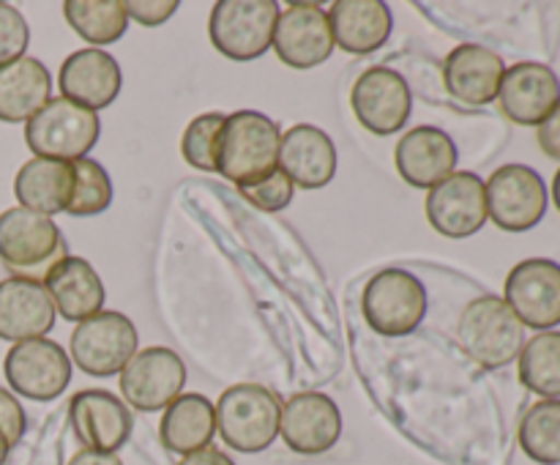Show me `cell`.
<instances>
[{
  "label": "cell",
  "instance_id": "8",
  "mask_svg": "<svg viewBox=\"0 0 560 465\" xmlns=\"http://www.w3.org/2000/svg\"><path fill=\"white\" fill-rule=\"evenodd\" d=\"M487 217L506 233H528L545 219L550 206L541 173L528 164H506L498 167L485 184Z\"/></svg>",
  "mask_w": 560,
  "mask_h": 465
},
{
  "label": "cell",
  "instance_id": "9",
  "mask_svg": "<svg viewBox=\"0 0 560 465\" xmlns=\"http://www.w3.org/2000/svg\"><path fill=\"white\" fill-rule=\"evenodd\" d=\"M137 353V328L126 315L113 310L96 312L77 323L71 334V356L82 372L93 377H109L124 370Z\"/></svg>",
  "mask_w": 560,
  "mask_h": 465
},
{
  "label": "cell",
  "instance_id": "37",
  "mask_svg": "<svg viewBox=\"0 0 560 465\" xmlns=\"http://www.w3.org/2000/svg\"><path fill=\"white\" fill-rule=\"evenodd\" d=\"M0 432L5 435L9 446H16L25 435V410H22L20 399L0 388Z\"/></svg>",
  "mask_w": 560,
  "mask_h": 465
},
{
  "label": "cell",
  "instance_id": "24",
  "mask_svg": "<svg viewBox=\"0 0 560 465\" xmlns=\"http://www.w3.org/2000/svg\"><path fill=\"white\" fill-rule=\"evenodd\" d=\"M328 25L345 53L372 55L392 36L394 16L383 0H339L328 11Z\"/></svg>",
  "mask_w": 560,
  "mask_h": 465
},
{
  "label": "cell",
  "instance_id": "34",
  "mask_svg": "<svg viewBox=\"0 0 560 465\" xmlns=\"http://www.w3.org/2000/svg\"><path fill=\"white\" fill-rule=\"evenodd\" d=\"M238 191L246 202H252V206L260 208V211L277 213V211H284V208L293 202L295 186H293V181H290L288 175L277 167L271 175L255 181V184L238 186Z\"/></svg>",
  "mask_w": 560,
  "mask_h": 465
},
{
  "label": "cell",
  "instance_id": "15",
  "mask_svg": "<svg viewBox=\"0 0 560 465\" xmlns=\"http://www.w3.org/2000/svg\"><path fill=\"white\" fill-rule=\"evenodd\" d=\"M498 104L512 124L539 129L560 107L558 74L550 66L534 63V60L509 66L498 88Z\"/></svg>",
  "mask_w": 560,
  "mask_h": 465
},
{
  "label": "cell",
  "instance_id": "25",
  "mask_svg": "<svg viewBox=\"0 0 560 465\" xmlns=\"http://www.w3.org/2000/svg\"><path fill=\"white\" fill-rule=\"evenodd\" d=\"M44 290L52 299L55 312H60L63 321L82 323L102 312L107 290L96 268L82 257H63L44 279Z\"/></svg>",
  "mask_w": 560,
  "mask_h": 465
},
{
  "label": "cell",
  "instance_id": "3",
  "mask_svg": "<svg viewBox=\"0 0 560 465\" xmlns=\"http://www.w3.org/2000/svg\"><path fill=\"white\" fill-rule=\"evenodd\" d=\"M213 410H217V432L235 452H266L277 441L282 403L271 388L238 383L219 397Z\"/></svg>",
  "mask_w": 560,
  "mask_h": 465
},
{
  "label": "cell",
  "instance_id": "42",
  "mask_svg": "<svg viewBox=\"0 0 560 465\" xmlns=\"http://www.w3.org/2000/svg\"><path fill=\"white\" fill-rule=\"evenodd\" d=\"M9 452H11L9 441H5V435L0 432V465H5V460H9Z\"/></svg>",
  "mask_w": 560,
  "mask_h": 465
},
{
  "label": "cell",
  "instance_id": "13",
  "mask_svg": "<svg viewBox=\"0 0 560 465\" xmlns=\"http://www.w3.org/2000/svg\"><path fill=\"white\" fill-rule=\"evenodd\" d=\"M350 104L364 129L386 137L402 129L410 120L413 93L402 74L386 69V66H375L355 80L353 91H350Z\"/></svg>",
  "mask_w": 560,
  "mask_h": 465
},
{
  "label": "cell",
  "instance_id": "6",
  "mask_svg": "<svg viewBox=\"0 0 560 465\" xmlns=\"http://www.w3.org/2000/svg\"><path fill=\"white\" fill-rule=\"evenodd\" d=\"M279 14L273 0H219L208 20V36L224 58H262L273 44Z\"/></svg>",
  "mask_w": 560,
  "mask_h": 465
},
{
  "label": "cell",
  "instance_id": "31",
  "mask_svg": "<svg viewBox=\"0 0 560 465\" xmlns=\"http://www.w3.org/2000/svg\"><path fill=\"white\" fill-rule=\"evenodd\" d=\"M520 446L534 463L560 465V399H539L520 421Z\"/></svg>",
  "mask_w": 560,
  "mask_h": 465
},
{
  "label": "cell",
  "instance_id": "12",
  "mask_svg": "<svg viewBox=\"0 0 560 465\" xmlns=\"http://www.w3.org/2000/svg\"><path fill=\"white\" fill-rule=\"evenodd\" d=\"M184 383L186 364L175 350L162 348V345L135 353L129 364L120 370V392L126 403L145 414L175 403L184 392Z\"/></svg>",
  "mask_w": 560,
  "mask_h": 465
},
{
  "label": "cell",
  "instance_id": "21",
  "mask_svg": "<svg viewBox=\"0 0 560 465\" xmlns=\"http://www.w3.org/2000/svg\"><path fill=\"white\" fill-rule=\"evenodd\" d=\"M503 74H506V63L501 55L481 44H459L448 53L446 66H443L446 91L470 107H485L495 102Z\"/></svg>",
  "mask_w": 560,
  "mask_h": 465
},
{
  "label": "cell",
  "instance_id": "14",
  "mask_svg": "<svg viewBox=\"0 0 560 465\" xmlns=\"http://www.w3.org/2000/svg\"><path fill=\"white\" fill-rule=\"evenodd\" d=\"M427 219L446 239H468L487 224L485 181L459 170L427 195Z\"/></svg>",
  "mask_w": 560,
  "mask_h": 465
},
{
  "label": "cell",
  "instance_id": "39",
  "mask_svg": "<svg viewBox=\"0 0 560 465\" xmlns=\"http://www.w3.org/2000/svg\"><path fill=\"white\" fill-rule=\"evenodd\" d=\"M178 465H235V463L228 457V454L219 452V449L206 446V449H200V452L186 454Z\"/></svg>",
  "mask_w": 560,
  "mask_h": 465
},
{
  "label": "cell",
  "instance_id": "5",
  "mask_svg": "<svg viewBox=\"0 0 560 465\" xmlns=\"http://www.w3.org/2000/svg\"><path fill=\"white\" fill-rule=\"evenodd\" d=\"M98 115L93 109L80 107L69 98H49L36 115L25 124V142L38 159H58V162H77L96 146Z\"/></svg>",
  "mask_w": 560,
  "mask_h": 465
},
{
  "label": "cell",
  "instance_id": "27",
  "mask_svg": "<svg viewBox=\"0 0 560 465\" xmlns=\"http://www.w3.org/2000/svg\"><path fill=\"white\" fill-rule=\"evenodd\" d=\"M52 93V77L36 58H20L0 69V120L25 124Z\"/></svg>",
  "mask_w": 560,
  "mask_h": 465
},
{
  "label": "cell",
  "instance_id": "29",
  "mask_svg": "<svg viewBox=\"0 0 560 465\" xmlns=\"http://www.w3.org/2000/svg\"><path fill=\"white\" fill-rule=\"evenodd\" d=\"M520 381L541 399H560V332H539L525 339L517 356Z\"/></svg>",
  "mask_w": 560,
  "mask_h": 465
},
{
  "label": "cell",
  "instance_id": "2",
  "mask_svg": "<svg viewBox=\"0 0 560 465\" xmlns=\"http://www.w3.org/2000/svg\"><path fill=\"white\" fill-rule=\"evenodd\" d=\"M66 255V241L49 217L27 208L0 213V263L14 277L42 282Z\"/></svg>",
  "mask_w": 560,
  "mask_h": 465
},
{
  "label": "cell",
  "instance_id": "16",
  "mask_svg": "<svg viewBox=\"0 0 560 465\" xmlns=\"http://www.w3.org/2000/svg\"><path fill=\"white\" fill-rule=\"evenodd\" d=\"M279 435L290 452L315 457L328 452L342 435V414L328 394L301 392L282 405Z\"/></svg>",
  "mask_w": 560,
  "mask_h": 465
},
{
  "label": "cell",
  "instance_id": "19",
  "mask_svg": "<svg viewBox=\"0 0 560 465\" xmlns=\"http://www.w3.org/2000/svg\"><path fill=\"white\" fill-rule=\"evenodd\" d=\"M457 146L438 126H416L397 142L394 162L399 175L416 189H432L457 173Z\"/></svg>",
  "mask_w": 560,
  "mask_h": 465
},
{
  "label": "cell",
  "instance_id": "17",
  "mask_svg": "<svg viewBox=\"0 0 560 465\" xmlns=\"http://www.w3.org/2000/svg\"><path fill=\"white\" fill-rule=\"evenodd\" d=\"M279 60L293 69H312L331 58L334 36L328 14L315 3H293L279 14L273 31Z\"/></svg>",
  "mask_w": 560,
  "mask_h": 465
},
{
  "label": "cell",
  "instance_id": "26",
  "mask_svg": "<svg viewBox=\"0 0 560 465\" xmlns=\"http://www.w3.org/2000/svg\"><path fill=\"white\" fill-rule=\"evenodd\" d=\"M71 181H74V167L71 162H58V159H31L20 167L14 178V195L20 208L52 219L69 208L71 200Z\"/></svg>",
  "mask_w": 560,
  "mask_h": 465
},
{
  "label": "cell",
  "instance_id": "28",
  "mask_svg": "<svg viewBox=\"0 0 560 465\" xmlns=\"http://www.w3.org/2000/svg\"><path fill=\"white\" fill-rule=\"evenodd\" d=\"M217 435V410L202 394H180L175 403L164 408L159 438L164 449L175 454H191L206 449Z\"/></svg>",
  "mask_w": 560,
  "mask_h": 465
},
{
  "label": "cell",
  "instance_id": "22",
  "mask_svg": "<svg viewBox=\"0 0 560 465\" xmlns=\"http://www.w3.org/2000/svg\"><path fill=\"white\" fill-rule=\"evenodd\" d=\"M279 170L301 189H323L337 175V148L323 129L299 124L282 135Z\"/></svg>",
  "mask_w": 560,
  "mask_h": 465
},
{
  "label": "cell",
  "instance_id": "32",
  "mask_svg": "<svg viewBox=\"0 0 560 465\" xmlns=\"http://www.w3.org/2000/svg\"><path fill=\"white\" fill-rule=\"evenodd\" d=\"M71 167H74V181H71V200L66 213L96 217V213L107 211L113 202V181H109L107 170L88 156L71 162Z\"/></svg>",
  "mask_w": 560,
  "mask_h": 465
},
{
  "label": "cell",
  "instance_id": "20",
  "mask_svg": "<svg viewBox=\"0 0 560 465\" xmlns=\"http://www.w3.org/2000/svg\"><path fill=\"white\" fill-rule=\"evenodd\" d=\"M60 93L69 102L85 109H104L118 98L120 93V66L104 49H80L71 53L60 66Z\"/></svg>",
  "mask_w": 560,
  "mask_h": 465
},
{
  "label": "cell",
  "instance_id": "30",
  "mask_svg": "<svg viewBox=\"0 0 560 465\" xmlns=\"http://www.w3.org/2000/svg\"><path fill=\"white\" fill-rule=\"evenodd\" d=\"M66 22L91 44H113L129 27L126 5L120 0H66Z\"/></svg>",
  "mask_w": 560,
  "mask_h": 465
},
{
  "label": "cell",
  "instance_id": "33",
  "mask_svg": "<svg viewBox=\"0 0 560 465\" xmlns=\"http://www.w3.org/2000/svg\"><path fill=\"white\" fill-rule=\"evenodd\" d=\"M224 115L222 113H206L197 115L184 131L180 140V153L191 167L202 170V173H217V140L222 131Z\"/></svg>",
  "mask_w": 560,
  "mask_h": 465
},
{
  "label": "cell",
  "instance_id": "11",
  "mask_svg": "<svg viewBox=\"0 0 560 465\" xmlns=\"http://www.w3.org/2000/svg\"><path fill=\"white\" fill-rule=\"evenodd\" d=\"M3 372L16 394L36 403L60 397L71 381V361L58 342L47 337L16 342L5 353Z\"/></svg>",
  "mask_w": 560,
  "mask_h": 465
},
{
  "label": "cell",
  "instance_id": "1",
  "mask_svg": "<svg viewBox=\"0 0 560 465\" xmlns=\"http://www.w3.org/2000/svg\"><path fill=\"white\" fill-rule=\"evenodd\" d=\"M282 131L268 115L257 109H238L224 115L217 140V173L233 184H255L279 167Z\"/></svg>",
  "mask_w": 560,
  "mask_h": 465
},
{
  "label": "cell",
  "instance_id": "35",
  "mask_svg": "<svg viewBox=\"0 0 560 465\" xmlns=\"http://www.w3.org/2000/svg\"><path fill=\"white\" fill-rule=\"evenodd\" d=\"M27 44H31V27L25 16L14 5L0 3V69L25 58Z\"/></svg>",
  "mask_w": 560,
  "mask_h": 465
},
{
  "label": "cell",
  "instance_id": "10",
  "mask_svg": "<svg viewBox=\"0 0 560 465\" xmlns=\"http://www.w3.org/2000/svg\"><path fill=\"white\" fill-rule=\"evenodd\" d=\"M503 301L525 328L556 332L560 326V263L528 257L509 271Z\"/></svg>",
  "mask_w": 560,
  "mask_h": 465
},
{
  "label": "cell",
  "instance_id": "18",
  "mask_svg": "<svg viewBox=\"0 0 560 465\" xmlns=\"http://www.w3.org/2000/svg\"><path fill=\"white\" fill-rule=\"evenodd\" d=\"M69 419L88 449L115 454L131 438L135 416L120 397L104 388L77 392L69 403Z\"/></svg>",
  "mask_w": 560,
  "mask_h": 465
},
{
  "label": "cell",
  "instance_id": "38",
  "mask_svg": "<svg viewBox=\"0 0 560 465\" xmlns=\"http://www.w3.org/2000/svg\"><path fill=\"white\" fill-rule=\"evenodd\" d=\"M539 146L547 156L560 162V107L539 126Z\"/></svg>",
  "mask_w": 560,
  "mask_h": 465
},
{
  "label": "cell",
  "instance_id": "40",
  "mask_svg": "<svg viewBox=\"0 0 560 465\" xmlns=\"http://www.w3.org/2000/svg\"><path fill=\"white\" fill-rule=\"evenodd\" d=\"M69 465H124L120 463L118 454H109V452H96V449H82L71 457Z\"/></svg>",
  "mask_w": 560,
  "mask_h": 465
},
{
  "label": "cell",
  "instance_id": "23",
  "mask_svg": "<svg viewBox=\"0 0 560 465\" xmlns=\"http://www.w3.org/2000/svg\"><path fill=\"white\" fill-rule=\"evenodd\" d=\"M55 306L44 282L9 277L0 282V339L25 342L52 332Z\"/></svg>",
  "mask_w": 560,
  "mask_h": 465
},
{
  "label": "cell",
  "instance_id": "4",
  "mask_svg": "<svg viewBox=\"0 0 560 465\" xmlns=\"http://www.w3.org/2000/svg\"><path fill=\"white\" fill-rule=\"evenodd\" d=\"M465 353L485 370L512 364L525 345V326L498 295H481L465 306L457 326Z\"/></svg>",
  "mask_w": 560,
  "mask_h": 465
},
{
  "label": "cell",
  "instance_id": "7",
  "mask_svg": "<svg viewBox=\"0 0 560 465\" xmlns=\"http://www.w3.org/2000/svg\"><path fill=\"white\" fill-rule=\"evenodd\" d=\"M361 312L383 337H405L424 321L427 288L405 268H383L366 282Z\"/></svg>",
  "mask_w": 560,
  "mask_h": 465
},
{
  "label": "cell",
  "instance_id": "41",
  "mask_svg": "<svg viewBox=\"0 0 560 465\" xmlns=\"http://www.w3.org/2000/svg\"><path fill=\"white\" fill-rule=\"evenodd\" d=\"M552 202H556V208L560 211V167H558L556 178H552Z\"/></svg>",
  "mask_w": 560,
  "mask_h": 465
},
{
  "label": "cell",
  "instance_id": "36",
  "mask_svg": "<svg viewBox=\"0 0 560 465\" xmlns=\"http://www.w3.org/2000/svg\"><path fill=\"white\" fill-rule=\"evenodd\" d=\"M124 5L126 16H131V20L148 27L162 25V22H167L178 11V0H148V3H142V0H126Z\"/></svg>",
  "mask_w": 560,
  "mask_h": 465
}]
</instances>
